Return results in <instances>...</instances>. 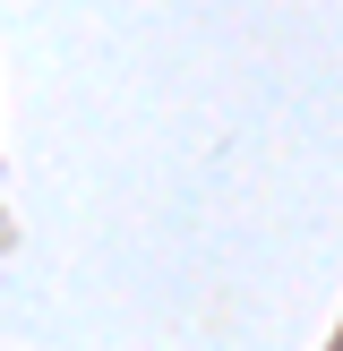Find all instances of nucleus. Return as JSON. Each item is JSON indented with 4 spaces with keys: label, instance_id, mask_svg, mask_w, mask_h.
I'll list each match as a JSON object with an SVG mask.
<instances>
[]
</instances>
